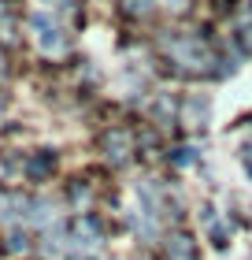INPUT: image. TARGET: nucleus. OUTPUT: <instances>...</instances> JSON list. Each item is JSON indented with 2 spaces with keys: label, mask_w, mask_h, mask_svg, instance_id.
<instances>
[{
  "label": "nucleus",
  "mask_w": 252,
  "mask_h": 260,
  "mask_svg": "<svg viewBox=\"0 0 252 260\" xmlns=\"http://www.w3.org/2000/svg\"><path fill=\"white\" fill-rule=\"evenodd\" d=\"M30 26H33V38H38L41 52H63L67 49V38H63V30H59V22L49 19L45 11H38V15L30 19Z\"/></svg>",
  "instance_id": "obj_1"
},
{
  "label": "nucleus",
  "mask_w": 252,
  "mask_h": 260,
  "mask_svg": "<svg viewBox=\"0 0 252 260\" xmlns=\"http://www.w3.org/2000/svg\"><path fill=\"white\" fill-rule=\"evenodd\" d=\"M211 242L219 245V249H226V234H223V227H211Z\"/></svg>",
  "instance_id": "obj_2"
}]
</instances>
